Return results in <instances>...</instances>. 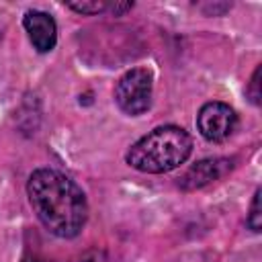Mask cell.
<instances>
[{
    "mask_svg": "<svg viewBox=\"0 0 262 262\" xmlns=\"http://www.w3.org/2000/svg\"><path fill=\"white\" fill-rule=\"evenodd\" d=\"M23 27L39 53H47L57 43V25L51 14L43 10H27L23 18Z\"/></svg>",
    "mask_w": 262,
    "mask_h": 262,
    "instance_id": "8992f818",
    "label": "cell"
},
{
    "mask_svg": "<svg viewBox=\"0 0 262 262\" xmlns=\"http://www.w3.org/2000/svg\"><path fill=\"white\" fill-rule=\"evenodd\" d=\"M192 151V137L176 125L156 127L141 139H137L125 160L131 168L145 174H164L188 160Z\"/></svg>",
    "mask_w": 262,
    "mask_h": 262,
    "instance_id": "7a4b0ae2",
    "label": "cell"
},
{
    "mask_svg": "<svg viewBox=\"0 0 262 262\" xmlns=\"http://www.w3.org/2000/svg\"><path fill=\"white\" fill-rule=\"evenodd\" d=\"M154 78L145 68H133L125 72L115 86V100L119 108L131 117L145 113L151 106Z\"/></svg>",
    "mask_w": 262,
    "mask_h": 262,
    "instance_id": "3957f363",
    "label": "cell"
},
{
    "mask_svg": "<svg viewBox=\"0 0 262 262\" xmlns=\"http://www.w3.org/2000/svg\"><path fill=\"white\" fill-rule=\"evenodd\" d=\"M131 6H133L131 2H115V4H108V10H111L113 14H121V12L129 10Z\"/></svg>",
    "mask_w": 262,
    "mask_h": 262,
    "instance_id": "8fae6325",
    "label": "cell"
},
{
    "mask_svg": "<svg viewBox=\"0 0 262 262\" xmlns=\"http://www.w3.org/2000/svg\"><path fill=\"white\" fill-rule=\"evenodd\" d=\"M68 8L80 12V14H98V12H104L108 10V4L106 2H68Z\"/></svg>",
    "mask_w": 262,
    "mask_h": 262,
    "instance_id": "ba28073f",
    "label": "cell"
},
{
    "mask_svg": "<svg viewBox=\"0 0 262 262\" xmlns=\"http://www.w3.org/2000/svg\"><path fill=\"white\" fill-rule=\"evenodd\" d=\"M231 168H233V160H229V158H207V160H201V162H196L194 166H190L180 176L178 186L182 190L203 188L209 182H215L221 176H225Z\"/></svg>",
    "mask_w": 262,
    "mask_h": 262,
    "instance_id": "5b68a950",
    "label": "cell"
},
{
    "mask_svg": "<svg viewBox=\"0 0 262 262\" xmlns=\"http://www.w3.org/2000/svg\"><path fill=\"white\" fill-rule=\"evenodd\" d=\"M246 223L252 231H260L262 227V213H260V188H256L254 192V199H252V205H250V213L246 217Z\"/></svg>",
    "mask_w": 262,
    "mask_h": 262,
    "instance_id": "52a82bcc",
    "label": "cell"
},
{
    "mask_svg": "<svg viewBox=\"0 0 262 262\" xmlns=\"http://www.w3.org/2000/svg\"><path fill=\"white\" fill-rule=\"evenodd\" d=\"M196 125L205 139L223 141L235 131L237 115L229 104L213 100V102H207L201 106V111L196 115Z\"/></svg>",
    "mask_w": 262,
    "mask_h": 262,
    "instance_id": "277c9868",
    "label": "cell"
},
{
    "mask_svg": "<svg viewBox=\"0 0 262 262\" xmlns=\"http://www.w3.org/2000/svg\"><path fill=\"white\" fill-rule=\"evenodd\" d=\"M29 203L43 227L57 237H76L88 219V201L84 190L66 174L39 168L27 182Z\"/></svg>",
    "mask_w": 262,
    "mask_h": 262,
    "instance_id": "6da1fadb",
    "label": "cell"
},
{
    "mask_svg": "<svg viewBox=\"0 0 262 262\" xmlns=\"http://www.w3.org/2000/svg\"><path fill=\"white\" fill-rule=\"evenodd\" d=\"M104 260H106V256L102 250H88L82 256H78L74 262H104Z\"/></svg>",
    "mask_w": 262,
    "mask_h": 262,
    "instance_id": "30bf717a",
    "label": "cell"
},
{
    "mask_svg": "<svg viewBox=\"0 0 262 262\" xmlns=\"http://www.w3.org/2000/svg\"><path fill=\"white\" fill-rule=\"evenodd\" d=\"M246 94L250 96V100H252L256 106L260 104V66L254 70L252 80H250V84H248V88H246Z\"/></svg>",
    "mask_w": 262,
    "mask_h": 262,
    "instance_id": "9c48e42d",
    "label": "cell"
}]
</instances>
